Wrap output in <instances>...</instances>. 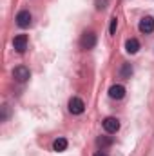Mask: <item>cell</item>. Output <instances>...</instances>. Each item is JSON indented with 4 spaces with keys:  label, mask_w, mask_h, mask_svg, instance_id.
<instances>
[{
    "label": "cell",
    "mask_w": 154,
    "mask_h": 156,
    "mask_svg": "<svg viewBox=\"0 0 154 156\" xmlns=\"http://www.w3.org/2000/svg\"><path fill=\"white\" fill-rule=\"evenodd\" d=\"M80 45H82L83 49H93V47L96 45V33H93V31H85V33L82 35Z\"/></svg>",
    "instance_id": "obj_1"
},
{
    "label": "cell",
    "mask_w": 154,
    "mask_h": 156,
    "mask_svg": "<svg viewBox=\"0 0 154 156\" xmlns=\"http://www.w3.org/2000/svg\"><path fill=\"white\" fill-rule=\"evenodd\" d=\"M83 111H85V104H83L82 98L75 96V98L69 100V113L71 115H82Z\"/></svg>",
    "instance_id": "obj_2"
},
{
    "label": "cell",
    "mask_w": 154,
    "mask_h": 156,
    "mask_svg": "<svg viewBox=\"0 0 154 156\" xmlns=\"http://www.w3.org/2000/svg\"><path fill=\"white\" fill-rule=\"evenodd\" d=\"M31 20H33V16H31V13L29 11H20L18 15H16V26L18 27H22V29H26V27H29L31 26Z\"/></svg>",
    "instance_id": "obj_3"
},
{
    "label": "cell",
    "mask_w": 154,
    "mask_h": 156,
    "mask_svg": "<svg viewBox=\"0 0 154 156\" xmlns=\"http://www.w3.org/2000/svg\"><path fill=\"white\" fill-rule=\"evenodd\" d=\"M13 76H15L16 82H27L29 76H31V73H29V69L26 66H18V67L13 69Z\"/></svg>",
    "instance_id": "obj_4"
},
{
    "label": "cell",
    "mask_w": 154,
    "mask_h": 156,
    "mask_svg": "<svg viewBox=\"0 0 154 156\" xmlns=\"http://www.w3.org/2000/svg\"><path fill=\"white\" fill-rule=\"evenodd\" d=\"M138 29L142 33H152L154 31V18L152 16H143L138 24Z\"/></svg>",
    "instance_id": "obj_5"
},
{
    "label": "cell",
    "mask_w": 154,
    "mask_h": 156,
    "mask_svg": "<svg viewBox=\"0 0 154 156\" xmlns=\"http://www.w3.org/2000/svg\"><path fill=\"white\" fill-rule=\"evenodd\" d=\"M13 47H15L16 53H24V51L27 49V37H26V35L15 37V40H13Z\"/></svg>",
    "instance_id": "obj_6"
},
{
    "label": "cell",
    "mask_w": 154,
    "mask_h": 156,
    "mask_svg": "<svg viewBox=\"0 0 154 156\" xmlns=\"http://www.w3.org/2000/svg\"><path fill=\"white\" fill-rule=\"evenodd\" d=\"M103 129H105L109 134L116 133V131L120 129V122H118V118H113V116L105 118V120H103Z\"/></svg>",
    "instance_id": "obj_7"
},
{
    "label": "cell",
    "mask_w": 154,
    "mask_h": 156,
    "mask_svg": "<svg viewBox=\"0 0 154 156\" xmlns=\"http://www.w3.org/2000/svg\"><path fill=\"white\" fill-rule=\"evenodd\" d=\"M109 96H111L113 100H121V98L125 96V87L120 85V83L111 85V89H109Z\"/></svg>",
    "instance_id": "obj_8"
},
{
    "label": "cell",
    "mask_w": 154,
    "mask_h": 156,
    "mask_svg": "<svg viewBox=\"0 0 154 156\" xmlns=\"http://www.w3.org/2000/svg\"><path fill=\"white\" fill-rule=\"evenodd\" d=\"M138 49H140V42H138L136 38H129L127 42H125V51H127L129 55H136Z\"/></svg>",
    "instance_id": "obj_9"
},
{
    "label": "cell",
    "mask_w": 154,
    "mask_h": 156,
    "mask_svg": "<svg viewBox=\"0 0 154 156\" xmlns=\"http://www.w3.org/2000/svg\"><path fill=\"white\" fill-rule=\"evenodd\" d=\"M53 149H54L56 153L65 151V149H67V140H65V138H56V140L53 142Z\"/></svg>",
    "instance_id": "obj_10"
},
{
    "label": "cell",
    "mask_w": 154,
    "mask_h": 156,
    "mask_svg": "<svg viewBox=\"0 0 154 156\" xmlns=\"http://www.w3.org/2000/svg\"><path fill=\"white\" fill-rule=\"evenodd\" d=\"M131 75H132V67H131V64H123L121 69H120V76L123 78V80H127V78H131Z\"/></svg>",
    "instance_id": "obj_11"
},
{
    "label": "cell",
    "mask_w": 154,
    "mask_h": 156,
    "mask_svg": "<svg viewBox=\"0 0 154 156\" xmlns=\"http://www.w3.org/2000/svg\"><path fill=\"white\" fill-rule=\"evenodd\" d=\"M96 144H98V147H102V149H105V147H109V145H113V138H109V136H100V138L96 140Z\"/></svg>",
    "instance_id": "obj_12"
},
{
    "label": "cell",
    "mask_w": 154,
    "mask_h": 156,
    "mask_svg": "<svg viewBox=\"0 0 154 156\" xmlns=\"http://www.w3.org/2000/svg\"><path fill=\"white\" fill-rule=\"evenodd\" d=\"M116 27H118V20H116V16H114V18H111V27H109V33L111 35L116 33Z\"/></svg>",
    "instance_id": "obj_13"
},
{
    "label": "cell",
    "mask_w": 154,
    "mask_h": 156,
    "mask_svg": "<svg viewBox=\"0 0 154 156\" xmlns=\"http://www.w3.org/2000/svg\"><path fill=\"white\" fill-rule=\"evenodd\" d=\"M94 156H107V154H105V153H102V151H98V153H96Z\"/></svg>",
    "instance_id": "obj_14"
}]
</instances>
